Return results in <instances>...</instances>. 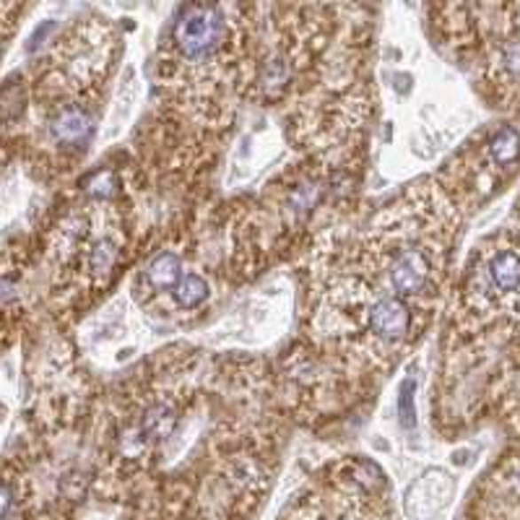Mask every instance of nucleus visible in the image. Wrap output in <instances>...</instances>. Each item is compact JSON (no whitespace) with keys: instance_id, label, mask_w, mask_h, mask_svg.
I'll return each instance as SVG.
<instances>
[{"instance_id":"obj_10","label":"nucleus","mask_w":520,"mask_h":520,"mask_svg":"<svg viewBox=\"0 0 520 520\" xmlns=\"http://www.w3.org/2000/svg\"><path fill=\"white\" fill-rule=\"evenodd\" d=\"M414 396H416V380L406 377L401 385H398V416H401V427L411 429L416 424V404H414Z\"/></svg>"},{"instance_id":"obj_7","label":"nucleus","mask_w":520,"mask_h":520,"mask_svg":"<svg viewBox=\"0 0 520 520\" xmlns=\"http://www.w3.org/2000/svg\"><path fill=\"white\" fill-rule=\"evenodd\" d=\"M169 224L146 240L133 268L130 295L154 320L172 328H187L211 310L219 284L226 276L224 248L217 242V211L203 219V209L183 206Z\"/></svg>"},{"instance_id":"obj_9","label":"nucleus","mask_w":520,"mask_h":520,"mask_svg":"<svg viewBox=\"0 0 520 520\" xmlns=\"http://www.w3.org/2000/svg\"><path fill=\"white\" fill-rule=\"evenodd\" d=\"M520 162V128L508 122L477 136L435 175L447 195L469 214L497 190L505 172Z\"/></svg>"},{"instance_id":"obj_1","label":"nucleus","mask_w":520,"mask_h":520,"mask_svg":"<svg viewBox=\"0 0 520 520\" xmlns=\"http://www.w3.org/2000/svg\"><path fill=\"white\" fill-rule=\"evenodd\" d=\"M292 424L276 362L175 341L97 393L91 489L128 520H248Z\"/></svg>"},{"instance_id":"obj_5","label":"nucleus","mask_w":520,"mask_h":520,"mask_svg":"<svg viewBox=\"0 0 520 520\" xmlns=\"http://www.w3.org/2000/svg\"><path fill=\"white\" fill-rule=\"evenodd\" d=\"M122 55L107 16L81 13L47 39L37 58L3 86L5 164L16 156L39 183L78 177Z\"/></svg>"},{"instance_id":"obj_6","label":"nucleus","mask_w":520,"mask_h":520,"mask_svg":"<svg viewBox=\"0 0 520 520\" xmlns=\"http://www.w3.org/2000/svg\"><path fill=\"white\" fill-rule=\"evenodd\" d=\"M432 390L435 429L450 440L482 416L502 374L500 359L520 326V240L497 232L477 242L455 271Z\"/></svg>"},{"instance_id":"obj_8","label":"nucleus","mask_w":520,"mask_h":520,"mask_svg":"<svg viewBox=\"0 0 520 520\" xmlns=\"http://www.w3.org/2000/svg\"><path fill=\"white\" fill-rule=\"evenodd\" d=\"M281 520H398L382 469L359 453L328 458L299 486Z\"/></svg>"},{"instance_id":"obj_4","label":"nucleus","mask_w":520,"mask_h":520,"mask_svg":"<svg viewBox=\"0 0 520 520\" xmlns=\"http://www.w3.org/2000/svg\"><path fill=\"white\" fill-rule=\"evenodd\" d=\"M146 190L136 159L112 156L63 185L39 226L24 237L21 256L3 263V284L32 276L42 320L71 328L136 268L146 245L138 195Z\"/></svg>"},{"instance_id":"obj_3","label":"nucleus","mask_w":520,"mask_h":520,"mask_svg":"<svg viewBox=\"0 0 520 520\" xmlns=\"http://www.w3.org/2000/svg\"><path fill=\"white\" fill-rule=\"evenodd\" d=\"M253 3H183L154 50V107L133 159L144 185L198 203L229 144L253 71Z\"/></svg>"},{"instance_id":"obj_2","label":"nucleus","mask_w":520,"mask_h":520,"mask_svg":"<svg viewBox=\"0 0 520 520\" xmlns=\"http://www.w3.org/2000/svg\"><path fill=\"white\" fill-rule=\"evenodd\" d=\"M466 211L424 175L299 258L297 335L276 359L287 411L320 427L372 401L437 323Z\"/></svg>"}]
</instances>
